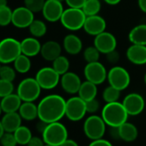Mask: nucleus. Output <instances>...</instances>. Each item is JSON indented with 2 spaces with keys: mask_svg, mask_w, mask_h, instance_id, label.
I'll list each match as a JSON object with an SVG mask.
<instances>
[{
  "mask_svg": "<svg viewBox=\"0 0 146 146\" xmlns=\"http://www.w3.org/2000/svg\"><path fill=\"white\" fill-rule=\"evenodd\" d=\"M66 101L59 95H48L37 105L39 119L49 124L59 121L65 115Z\"/></svg>",
  "mask_w": 146,
  "mask_h": 146,
  "instance_id": "f257e3e1",
  "label": "nucleus"
},
{
  "mask_svg": "<svg viewBox=\"0 0 146 146\" xmlns=\"http://www.w3.org/2000/svg\"><path fill=\"white\" fill-rule=\"evenodd\" d=\"M128 116L125 107L119 102L107 103L102 111V118L110 127H119L127 121Z\"/></svg>",
  "mask_w": 146,
  "mask_h": 146,
  "instance_id": "f03ea898",
  "label": "nucleus"
},
{
  "mask_svg": "<svg viewBox=\"0 0 146 146\" xmlns=\"http://www.w3.org/2000/svg\"><path fill=\"white\" fill-rule=\"evenodd\" d=\"M87 16L82 9L67 8L64 9L60 23L62 26L70 31H78L84 28Z\"/></svg>",
  "mask_w": 146,
  "mask_h": 146,
  "instance_id": "7ed1b4c3",
  "label": "nucleus"
},
{
  "mask_svg": "<svg viewBox=\"0 0 146 146\" xmlns=\"http://www.w3.org/2000/svg\"><path fill=\"white\" fill-rule=\"evenodd\" d=\"M42 138L46 144L59 146L68 138V131L59 121L49 123L42 132Z\"/></svg>",
  "mask_w": 146,
  "mask_h": 146,
  "instance_id": "20e7f679",
  "label": "nucleus"
},
{
  "mask_svg": "<svg viewBox=\"0 0 146 146\" xmlns=\"http://www.w3.org/2000/svg\"><path fill=\"white\" fill-rule=\"evenodd\" d=\"M22 54L21 41L14 38H5L0 41V63L10 64Z\"/></svg>",
  "mask_w": 146,
  "mask_h": 146,
  "instance_id": "39448f33",
  "label": "nucleus"
},
{
  "mask_svg": "<svg viewBox=\"0 0 146 146\" xmlns=\"http://www.w3.org/2000/svg\"><path fill=\"white\" fill-rule=\"evenodd\" d=\"M109 85L122 91L128 88L131 84V76L128 70L119 65L112 67L108 71V78Z\"/></svg>",
  "mask_w": 146,
  "mask_h": 146,
  "instance_id": "423d86ee",
  "label": "nucleus"
},
{
  "mask_svg": "<svg viewBox=\"0 0 146 146\" xmlns=\"http://www.w3.org/2000/svg\"><path fill=\"white\" fill-rule=\"evenodd\" d=\"M41 90L35 78H28L19 84L17 94L23 102H35L39 98Z\"/></svg>",
  "mask_w": 146,
  "mask_h": 146,
  "instance_id": "0eeeda50",
  "label": "nucleus"
},
{
  "mask_svg": "<svg viewBox=\"0 0 146 146\" xmlns=\"http://www.w3.org/2000/svg\"><path fill=\"white\" fill-rule=\"evenodd\" d=\"M84 131L87 137L91 140L100 139L106 131V123L102 116L90 115L84 124Z\"/></svg>",
  "mask_w": 146,
  "mask_h": 146,
  "instance_id": "6e6552de",
  "label": "nucleus"
},
{
  "mask_svg": "<svg viewBox=\"0 0 146 146\" xmlns=\"http://www.w3.org/2000/svg\"><path fill=\"white\" fill-rule=\"evenodd\" d=\"M86 102L79 96H72L66 101L65 116L71 121H79L86 114Z\"/></svg>",
  "mask_w": 146,
  "mask_h": 146,
  "instance_id": "1a4fd4ad",
  "label": "nucleus"
},
{
  "mask_svg": "<svg viewBox=\"0 0 146 146\" xmlns=\"http://www.w3.org/2000/svg\"><path fill=\"white\" fill-rule=\"evenodd\" d=\"M60 77L52 67H43L37 71L35 79L42 90H52L60 83Z\"/></svg>",
  "mask_w": 146,
  "mask_h": 146,
  "instance_id": "9d476101",
  "label": "nucleus"
},
{
  "mask_svg": "<svg viewBox=\"0 0 146 146\" xmlns=\"http://www.w3.org/2000/svg\"><path fill=\"white\" fill-rule=\"evenodd\" d=\"M84 74L86 80L96 85L103 84L108 78L106 67L99 61L87 63L84 70Z\"/></svg>",
  "mask_w": 146,
  "mask_h": 146,
  "instance_id": "9b49d317",
  "label": "nucleus"
},
{
  "mask_svg": "<svg viewBox=\"0 0 146 146\" xmlns=\"http://www.w3.org/2000/svg\"><path fill=\"white\" fill-rule=\"evenodd\" d=\"M127 113L131 116L140 114L145 107V102L143 97L137 93L128 94L122 102Z\"/></svg>",
  "mask_w": 146,
  "mask_h": 146,
  "instance_id": "f8f14e48",
  "label": "nucleus"
},
{
  "mask_svg": "<svg viewBox=\"0 0 146 146\" xmlns=\"http://www.w3.org/2000/svg\"><path fill=\"white\" fill-rule=\"evenodd\" d=\"M94 46L99 50L101 53L107 54L116 49L117 40L113 34L104 31L95 36Z\"/></svg>",
  "mask_w": 146,
  "mask_h": 146,
  "instance_id": "ddd939ff",
  "label": "nucleus"
},
{
  "mask_svg": "<svg viewBox=\"0 0 146 146\" xmlns=\"http://www.w3.org/2000/svg\"><path fill=\"white\" fill-rule=\"evenodd\" d=\"M64 11L63 3L58 0H46L42 9V15L47 22L56 23L60 21Z\"/></svg>",
  "mask_w": 146,
  "mask_h": 146,
  "instance_id": "4468645a",
  "label": "nucleus"
},
{
  "mask_svg": "<svg viewBox=\"0 0 146 146\" xmlns=\"http://www.w3.org/2000/svg\"><path fill=\"white\" fill-rule=\"evenodd\" d=\"M34 20V12L29 10L26 6H21L13 11L11 23L17 28H29Z\"/></svg>",
  "mask_w": 146,
  "mask_h": 146,
  "instance_id": "2eb2a0df",
  "label": "nucleus"
},
{
  "mask_svg": "<svg viewBox=\"0 0 146 146\" xmlns=\"http://www.w3.org/2000/svg\"><path fill=\"white\" fill-rule=\"evenodd\" d=\"M81 84V78L75 72L68 71L60 77V85L63 90L67 94H78Z\"/></svg>",
  "mask_w": 146,
  "mask_h": 146,
  "instance_id": "dca6fc26",
  "label": "nucleus"
},
{
  "mask_svg": "<svg viewBox=\"0 0 146 146\" xmlns=\"http://www.w3.org/2000/svg\"><path fill=\"white\" fill-rule=\"evenodd\" d=\"M106 20L99 15H95L86 17L83 29L88 35L96 36L99 34L106 31Z\"/></svg>",
  "mask_w": 146,
  "mask_h": 146,
  "instance_id": "f3484780",
  "label": "nucleus"
},
{
  "mask_svg": "<svg viewBox=\"0 0 146 146\" xmlns=\"http://www.w3.org/2000/svg\"><path fill=\"white\" fill-rule=\"evenodd\" d=\"M126 58L133 64H146V46L131 44L126 50Z\"/></svg>",
  "mask_w": 146,
  "mask_h": 146,
  "instance_id": "a211bd4d",
  "label": "nucleus"
},
{
  "mask_svg": "<svg viewBox=\"0 0 146 146\" xmlns=\"http://www.w3.org/2000/svg\"><path fill=\"white\" fill-rule=\"evenodd\" d=\"M62 46L55 40H48L41 45L40 55L46 61H53L61 55Z\"/></svg>",
  "mask_w": 146,
  "mask_h": 146,
  "instance_id": "6ab92c4d",
  "label": "nucleus"
},
{
  "mask_svg": "<svg viewBox=\"0 0 146 146\" xmlns=\"http://www.w3.org/2000/svg\"><path fill=\"white\" fill-rule=\"evenodd\" d=\"M63 47L68 54L77 55L83 50V42L78 35L69 34L64 38Z\"/></svg>",
  "mask_w": 146,
  "mask_h": 146,
  "instance_id": "aec40b11",
  "label": "nucleus"
},
{
  "mask_svg": "<svg viewBox=\"0 0 146 146\" xmlns=\"http://www.w3.org/2000/svg\"><path fill=\"white\" fill-rule=\"evenodd\" d=\"M22 53L28 57H35L40 53L41 44L35 37H28L21 41Z\"/></svg>",
  "mask_w": 146,
  "mask_h": 146,
  "instance_id": "412c9836",
  "label": "nucleus"
},
{
  "mask_svg": "<svg viewBox=\"0 0 146 146\" xmlns=\"http://www.w3.org/2000/svg\"><path fill=\"white\" fill-rule=\"evenodd\" d=\"M22 117L18 112L13 113H6L2 119V125L4 129L7 132H14L17 128L22 125Z\"/></svg>",
  "mask_w": 146,
  "mask_h": 146,
  "instance_id": "4be33fe9",
  "label": "nucleus"
},
{
  "mask_svg": "<svg viewBox=\"0 0 146 146\" xmlns=\"http://www.w3.org/2000/svg\"><path fill=\"white\" fill-rule=\"evenodd\" d=\"M22 103L23 101L19 97V96L17 94L13 93L7 96L3 97L1 102H0V105H1L2 110L5 113L18 112Z\"/></svg>",
  "mask_w": 146,
  "mask_h": 146,
  "instance_id": "5701e85b",
  "label": "nucleus"
},
{
  "mask_svg": "<svg viewBox=\"0 0 146 146\" xmlns=\"http://www.w3.org/2000/svg\"><path fill=\"white\" fill-rule=\"evenodd\" d=\"M128 39L131 44L146 46V24H138L131 29L129 32Z\"/></svg>",
  "mask_w": 146,
  "mask_h": 146,
  "instance_id": "b1692460",
  "label": "nucleus"
},
{
  "mask_svg": "<svg viewBox=\"0 0 146 146\" xmlns=\"http://www.w3.org/2000/svg\"><path fill=\"white\" fill-rule=\"evenodd\" d=\"M18 113L23 119L28 121L34 120L38 118V106L34 102H23Z\"/></svg>",
  "mask_w": 146,
  "mask_h": 146,
  "instance_id": "393cba45",
  "label": "nucleus"
},
{
  "mask_svg": "<svg viewBox=\"0 0 146 146\" xmlns=\"http://www.w3.org/2000/svg\"><path fill=\"white\" fill-rule=\"evenodd\" d=\"M97 85L85 80L84 82H82V84L80 86V89L78 90V96L81 97L84 101L88 102L92 99H95L97 96Z\"/></svg>",
  "mask_w": 146,
  "mask_h": 146,
  "instance_id": "a878e982",
  "label": "nucleus"
},
{
  "mask_svg": "<svg viewBox=\"0 0 146 146\" xmlns=\"http://www.w3.org/2000/svg\"><path fill=\"white\" fill-rule=\"evenodd\" d=\"M119 131L120 139L125 142L134 141L138 135L137 127L133 124L129 123L127 121L119 126Z\"/></svg>",
  "mask_w": 146,
  "mask_h": 146,
  "instance_id": "bb28decb",
  "label": "nucleus"
},
{
  "mask_svg": "<svg viewBox=\"0 0 146 146\" xmlns=\"http://www.w3.org/2000/svg\"><path fill=\"white\" fill-rule=\"evenodd\" d=\"M13 133L16 137L17 143L20 145H27L31 137H33L30 129L24 125H21Z\"/></svg>",
  "mask_w": 146,
  "mask_h": 146,
  "instance_id": "cd10ccee",
  "label": "nucleus"
},
{
  "mask_svg": "<svg viewBox=\"0 0 146 146\" xmlns=\"http://www.w3.org/2000/svg\"><path fill=\"white\" fill-rule=\"evenodd\" d=\"M14 66L15 70L17 72L22 73V74L27 73L31 68V61L29 59V57L22 53L14 61Z\"/></svg>",
  "mask_w": 146,
  "mask_h": 146,
  "instance_id": "c85d7f7f",
  "label": "nucleus"
},
{
  "mask_svg": "<svg viewBox=\"0 0 146 146\" xmlns=\"http://www.w3.org/2000/svg\"><path fill=\"white\" fill-rule=\"evenodd\" d=\"M29 29L30 34L35 38H40L44 36L47 31L46 23L41 20H35V19L29 25Z\"/></svg>",
  "mask_w": 146,
  "mask_h": 146,
  "instance_id": "c756f323",
  "label": "nucleus"
},
{
  "mask_svg": "<svg viewBox=\"0 0 146 146\" xmlns=\"http://www.w3.org/2000/svg\"><path fill=\"white\" fill-rule=\"evenodd\" d=\"M60 76L64 75V73L69 71L70 69V61L67 57L60 55L56 59L52 61V66Z\"/></svg>",
  "mask_w": 146,
  "mask_h": 146,
  "instance_id": "7c9ffc66",
  "label": "nucleus"
},
{
  "mask_svg": "<svg viewBox=\"0 0 146 146\" xmlns=\"http://www.w3.org/2000/svg\"><path fill=\"white\" fill-rule=\"evenodd\" d=\"M102 8L100 0H86L82 10L87 17L98 15Z\"/></svg>",
  "mask_w": 146,
  "mask_h": 146,
  "instance_id": "2f4dec72",
  "label": "nucleus"
},
{
  "mask_svg": "<svg viewBox=\"0 0 146 146\" xmlns=\"http://www.w3.org/2000/svg\"><path fill=\"white\" fill-rule=\"evenodd\" d=\"M120 90H119L118 89L109 85L108 87H107L103 92H102V98L103 100L106 102V103H109V102H118V100L120 97Z\"/></svg>",
  "mask_w": 146,
  "mask_h": 146,
  "instance_id": "473e14b6",
  "label": "nucleus"
},
{
  "mask_svg": "<svg viewBox=\"0 0 146 146\" xmlns=\"http://www.w3.org/2000/svg\"><path fill=\"white\" fill-rule=\"evenodd\" d=\"M100 54L101 52L95 46H88L84 51V58L87 63H93V62L99 61Z\"/></svg>",
  "mask_w": 146,
  "mask_h": 146,
  "instance_id": "72a5a7b5",
  "label": "nucleus"
},
{
  "mask_svg": "<svg viewBox=\"0 0 146 146\" xmlns=\"http://www.w3.org/2000/svg\"><path fill=\"white\" fill-rule=\"evenodd\" d=\"M13 11L9 6L0 8V26L5 27L11 23Z\"/></svg>",
  "mask_w": 146,
  "mask_h": 146,
  "instance_id": "f704fd0d",
  "label": "nucleus"
},
{
  "mask_svg": "<svg viewBox=\"0 0 146 146\" xmlns=\"http://www.w3.org/2000/svg\"><path fill=\"white\" fill-rule=\"evenodd\" d=\"M46 0H24L25 6L33 11L34 13H37L42 11Z\"/></svg>",
  "mask_w": 146,
  "mask_h": 146,
  "instance_id": "c9c22d12",
  "label": "nucleus"
},
{
  "mask_svg": "<svg viewBox=\"0 0 146 146\" xmlns=\"http://www.w3.org/2000/svg\"><path fill=\"white\" fill-rule=\"evenodd\" d=\"M0 78L13 82L16 78V71L15 70L9 65H3L0 68Z\"/></svg>",
  "mask_w": 146,
  "mask_h": 146,
  "instance_id": "e433bc0d",
  "label": "nucleus"
},
{
  "mask_svg": "<svg viewBox=\"0 0 146 146\" xmlns=\"http://www.w3.org/2000/svg\"><path fill=\"white\" fill-rule=\"evenodd\" d=\"M14 85L12 82L0 78V97L3 98L13 93Z\"/></svg>",
  "mask_w": 146,
  "mask_h": 146,
  "instance_id": "4c0bfd02",
  "label": "nucleus"
},
{
  "mask_svg": "<svg viewBox=\"0 0 146 146\" xmlns=\"http://www.w3.org/2000/svg\"><path fill=\"white\" fill-rule=\"evenodd\" d=\"M0 144L1 146H17L18 143L13 132L5 131L0 138Z\"/></svg>",
  "mask_w": 146,
  "mask_h": 146,
  "instance_id": "58836bf2",
  "label": "nucleus"
},
{
  "mask_svg": "<svg viewBox=\"0 0 146 146\" xmlns=\"http://www.w3.org/2000/svg\"><path fill=\"white\" fill-rule=\"evenodd\" d=\"M99 108H100V102L96 100V98L86 102L87 113H96L99 110Z\"/></svg>",
  "mask_w": 146,
  "mask_h": 146,
  "instance_id": "ea45409f",
  "label": "nucleus"
},
{
  "mask_svg": "<svg viewBox=\"0 0 146 146\" xmlns=\"http://www.w3.org/2000/svg\"><path fill=\"white\" fill-rule=\"evenodd\" d=\"M85 2L86 0H65V3L68 5V7L78 9H82Z\"/></svg>",
  "mask_w": 146,
  "mask_h": 146,
  "instance_id": "a19ab883",
  "label": "nucleus"
},
{
  "mask_svg": "<svg viewBox=\"0 0 146 146\" xmlns=\"http://www.w3.org/2000/svg\"><path fill=\"white\" fill-rule=\"evenodd\" d=\"M106 58L108 60V63H111V64H116L119 60V53L115 50L108 52L106 54Z\"/></svg>",
  "mask_w": 146,
  "mask_h": 146,
  "instance_id": "79ce46f5",
  "label": "nucleus"
},
{
  "mask_svg": "<svg viewBox=\"0 0 146 146\" xmlns=\"http://www.w3.org/2000/svg\"><path fill=\"white\" fill-rule=\"evenodd\" d=\"M45 142L43 138H40L39 137H32L29 142L28 143L27 146H45Z\"/></svg>",
  "mask_w": 146,
  "mask_h": 146,
  "instance_id": "37998d69",
  "label": "nucleus"
},
{
  "mask_svg": "<svg viewBox=\"0 0 146 146\" xmlns=\"http://www.w3.org/2000/svg\"><path fill=\"white\" fill-rule=\"evenodd\" d=\"M89 146H113L111 144L110 142H108V140L100 138V139H96V140H93Z\"/></svg>",
  "mask_w": 146,
  "mask_h": 146,
  "instance_id": "c03bdc74",
  "label": "nucleus"
},
{
  "mask_svg": "<svg viewBox=\"0 0 146 146\" xmlns=\"http://www.w3.org/2000/svg\"><path fill=\"white\" fill-rule=\"evenodd\" d=\"M47 125H48L47 123H46V122H44V121H42V120L40 119V121L36 125V129H37L38 131H40L42 134V132L44 131V130L46 129V127Z\"/></svg>",
  "mask_w": 146,
  "mask_h": 146,
  "instance_id": "a18cd8bd",
  "label": "nucleus"
},
{
  "mask_svg": "<svg viewBox=\"0 0 146 146\" xmlns=\"http://www.w3.org/2000/svg\"><path fill=\"white\" fill-rule=\"evenodd\" d=\"M59 146H78V143L72 139H66L63 143H61Z\"/></svg>",
  "mask_w": 146,
  "mask_h": 146,
  "instance_id": "49530a36",
  "label": "nucleus"
},
{
  "mask_svg": "<svg viewBox=\"0 0 146 146\" xmlns=\"http://www.w3.org/2000/svg\"><path fill=\"white\" fill-rule=\"evenodd\" d=\"M137 5L141 11L146 14V0H137Z\"/></svg>",
  "mask_w": 146,
  "mask_h": 146,
  "instance_id": "de8ad7c7",
  "label": "nucleus"
},
{
  "mask_svg": "<svg viewBox=\"0 0 146 146\" xmlns=\"http://www.w3.org/2000/svg\"><path fill=\"white\" fill-rule=\"evenodd\" d=\"M103 1L109 5H116L121 2V0H103Z\"/></svg>",
  "mask_w": 146,
  "mask_h": 146,
  "instance_id": "09e8293b",
  "label": "nucleus"
},
{
  "mask_svg": "<svg viewBox=\"0 0 146 146\" xmlns=\"http://www.w3.org/2000/svg\"><path fill=\"white\" fill-rule=\"evenodd\" d=\"M5 132V129H4V126H3V125H2L1 120H0V138H1V137L4 135Z\"/></svg>",
  "mask_w": 146,
  "mask_h": 146,
  "instance_id": "8fccbe9b",
  "label": "nucleus"
},
{
  "mask_svg": "<svg viewBox=\"0 0 146 146\" xmlns=\"http://www.w3.org/2000/svg\"><path fill=\"white\" fill-rule=\"evenodd\" d=\"M8 6L7 5V0H0V8H3Z\"/></svg>",
  "mask_w": 146,
  "mask_h": 146,
  "instance_id": "3c124183",
  "label": "nucleus"
},
{
  "mask_svg": "<svg viewBox=\"0 0 146 146\" xmlns=\"http://www.w3.org/2000/svg\"><path fill=\"white\" fill-rule=\"evenodd\" d=\"M143 81H144V84H145V85H146V73L144 74V77H143Z\"/></svg>",
  "mask_w": 146,
  "mask_h": 146,
  "instance_id": "603ef678",
  "label": "nucleus"
},
{
  "mask_svg": "<svg viewBox=\"0 0 146 146\" xmlns=\"http://www.w3.org/2000/svg\"><path fill=\"white\" fill-rule=\"evenodd\" d=\"M2 112H3V110H2V108H1V105H0V115H1V113H2Z\"/></svg>",
  "mask_w": 146,
  "mask_h": 146,
  "instance_id": "864d4df0",
  "label": "nucleus"
},
{
  "mask_svg": "<svg viewBox=\"0 0 146 146\" xmlns=\"http://www.w3.org/2000/svg\"><path fill=\"white\" fill-rule=\"evenodd\" d=\"M58 1H59V2H61V3H63L64 1L65 2V0H58Z\"/></svg>",
  "mask_w": 146,
  "mask_h": 146,
  "instance_id": "5fc2aeb1",
  "label": "nucleus"
},
{
  "mask_svg": "<svg viewBox=\"0 0 146 146\" xmlns=\"http://www.w3.org/2000/svg\"><path fill=\"white\" fill-rule=\"evenodd\" d=\"M45 146H54V145H51V144H46V143Z\"/></svg>",
  "mask_w": 146,
  "mask_h": 146,
  "instance_id": "6e6d98bb",
  "label": "nucleus"
},
{
  "mask_svg": "<svg viewBox=\"0 0 146 146\" xmlns=\"http://www.w3.org/2000/svg\"><path fill=\"white\" fill-rule=\"evenodd\" d=\"M0 64H1V63H0ZM0 68H1V64H0Z\"/></svg>",
  "mask_w": 146,
  "mask_h": 146,
  "instance_id": "4d7b16f0",
  "label": "nucleus"
}]
</instances>
